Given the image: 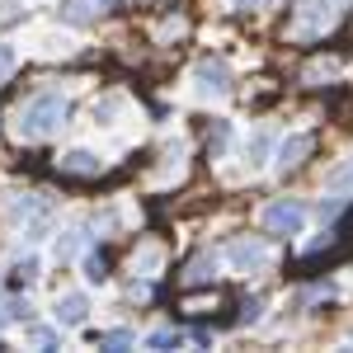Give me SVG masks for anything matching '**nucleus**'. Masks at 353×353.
I'll list each match as a JSON object with an SVG mask.
<instances>
[{
  "label": "nucleus",
  "instance_id": "7",
  "mask_svg": "<svg viewBox=\"0 0 353 353\" xmlns=\"http://www.w3.org/2000/svg\"><path fill=\"white\" fill-rule=\"evenodd\" d=\"M61 170H71V174H99V156H90V151H66V156H61Z\"/></svg>",
  "mask_w": 353,
  "mask_h": 353
},
{
  "label": "nucleus",
  "instance_id": "16",
  "mask_svg": "<svg viewBox=\"0 0 353 353\" xmlns=\"http://www.w3.org/2000/svg\"><path fill=\"white\" fill-rule=\"evenodd\" d=\"M28 339H33L38 349H57V334H52V330H28Z\"/></svg>",
  "mask_w": 353,
  "mask_h": 353
},
{
  "label": "nucleus",
  "instance_id": "14",
  "mask_svg": "<svg viewBox=\"0 0 353 353\" xmlns=\"http://www.w3.org/2000/svg\"><path fill=\"white\" fill-rule=\"evenodd\" d=\"M123 344H132L128 330H109V334H99V349H123Z\"/></svg>",
  "mask_w": 353,
  "mask_h": 353
},
{
  "label": "nucleus",
  "instance_id": "20",
  "mask_svg": "<svg viewBox=\"0 0 353 353\" xmlns=\"http://www.w3.org/2000/svg\"><path fill=\"white\" fill-rule=\"evenodd\" d=\"M241 321H259V297H254V301H245V311H241Z\"/></svg>",
  "mask_w": 353,
  "mask_h": 353
},
{
  "label": "nucleus",
  "instance_id": "9",
  "mask_svg": "<svg viewBox=\"0 0 353 353\" xmlns=\"http://www.w3.org/2000/svg\"><path fill=\"white\" fill-rule=\"evenodd\" d=\"M90 5H94V0H66V10H61V14H66L71 24H90V19H94V10H90Z\"/></svg>",
  "mask_w": 353,
  "mask_h": 353
},
{
  "label": "nucleus",
  "instance_id": "2",
  "mask_svg": "<svg viewBox=\"0 0 353 353\" xmlns=\"http://www.w3.org/2000/svg\"><path fill=\"white\" fill-rule=\"evenodd\" d=\"M264 226H269L273 236H297L301 226H306V212H301V203H273V208H264Z\"/></svg>",
  "mask_w": 353,
  "mask_h": 353
},
{
  "label": "nucleus",
  "instance_id": "8",
  "mask_svg": "<svg viewBox=\"0 0 353 353\" xmlns=\"http://www.w3.org/2000/svg\"><path fill=\"white\" fill-rule=\"evenodd\" d=\"M85 278H90V283H104V278H109V254H104V250L85 259Z\"/></svg>",
  "mask_w": 353,
  "mask_h": 353
},
{
  "label": "nucleus",
  "instance_id": "18",
  "mask_svg": "<svg viewBox=\"0 0 353 353\" xmlns=\"http://www.w3.org/2000/svg\"><path fill=\"white\" fill-rule=\"evenodd\" d=\"M28 316H33L28 301H10V316H5V321H28Z\"/></svg>",
  "mask_w": 353,
  "mask_h": 353
},
{
  "label": "nucleus",
  "instance_id": "19",
  "mask_svg": "<svg viewBox=\"0 0 353 353\" xmlns=\"http://www.w3.org/2000/svg\"><path fill=\"white\" fill-rule=\"evenodd\" d=\"M10 71H14V52L0 43V85H5V76H10Z\"/></svg>",
  "mask_w": 353,
  "mask_h": 353
},
{
  "label": "nucleus",
  "instance_id": "21",
  "mask_svg": "<svg viewBox=\"0 0 353 353\" xmlns=\"http://www.w3.org/2000/svg\"><path fill=\"white\" fill-rule=\"evenodd\" d=\"M254 5H259V0H236V10H254Z\"/></svg>",
  "mask_w": 353,
  "mask_h": 353
},
{
  "label": "nucleus",
  "instance_id": "1",
  "mask_svg": "<svg viewBox=\"0 0 353 353\" xmlns=\"http://www.w3.org/2000/svg\"><path fill=\"white\" fill-rule=\"evenodd\" d=\"M19 123H14V137L19 141H43V137H52L61 123H66V99L57 94V90H43V94H33L28 104H19L14 113Z\"/></svg>",
  "mask_w": 353,
  "mask_h": 353
},
{
  "label": "nucleus",
  "instance_id": "17",
  "mask_svg": "<svg viewBox=\"0 0 353 353\" xmlns=\"http://www.w3.org/2000/svg\"><path fill=\"white\" fill-rule=\"evenodd\" d=\"M14 278H19V283H33V278H38V259H24V264L14 269Z\"/></svg>",
  "mask_w": 353,
  "mask_h": 353
},
{
  "label": "nucleus",
  "instance_id": "10",
  "mask_svg": "<svg viewBox=\"0 0 353 353\" xmlns=\"http://www.w3.org/2000/svg\"><path fill=\"white\" fill-rule=\"evenodd\" d=\"M208 269H217V259H208V254H198V259L189 264V283H208V278H212Z\"/></svg>",
  "mask_w": 353,
  "mask_h": 353
},
{
  "label": "nucleus",
  "instance_id": "13",
  "mask_svg": "<svg viewBox=\"0 0 353 353\" xmlns=\"http://www.w3.org/2000/svg\"><path fill=\"white\" fill-rule=\"evenodd\" d=\"M76 250H81V231H66V236L57 241V259H71Z\"/></svg>",
  "mask_w": 353,
  "mask_h": 353
},
{
  "label": "nucleus",
  "instance_id": "6",
  "mask_svg": "<svg viewBox=\"0 0 353 353\" xmlns=\"http://www.w3.org/2000/svg\"><path fill=\"white\" fill-rule=\"evenodd\" d=\"M231 259H236L241 269H264V264H269V250L259 241H236L231 245Z\"/></svg>",
  "mask_w": 353,
  "mask_h": 353
},
{
  "label": "nucleus",
  "instance_id": "12",
  "mask_svg": "<svg viewBox=\"0 0 353 353\" xmlns=\"http://www.w3.org/2000/svg\"><path fill=\"white\" fill-rule=\"evenodd\" d=\"M146 344H151V349H179L184 339H179V330H156V334H151Z\"/></svg>",
  "mask_w": 353,
  "mask_h": 353
},
{
  "label": "nucleus",
  "instance_id": "3",
  "mask_svg": "<svg viewBox=\"0 0 353 353\" xmlns=\"http://www.w3.org/2000/svg\"><path fill=\"white\" fill-rule=\"evenodd\" d=\"M198 90L203 94H226L231 90V71H226V61H217V57H208V61H198Z\"/></svg>",
  "mask_w": 353,
  "mask_h": 353
},
{
  "label": "nucleus",
  "instance_id": "4",
  "mask_svg": "<svg viewBox=\"0 0 353 353\" xmlns=\"http://www.w3.org/2000/svg\"><path fill=\"white\" fill-rule=\"evenodd\" d=\"M311 146H316V141H311L306 132H301V137H288V141H283V151H278V170H297V165L311 156Z\"/></svg>",
  "mask_w": 353,
  "mask_h": 353
},
{
  "label": "nucleus",
  "instance_id": "5",
  "mask_svg": "<svg viewBox=\"0 0 353 353\" xmlns=\"http://www.w3.org/2000/svg\"><path fill=\"white\" fill-rule=\"evenodd\" d=\"M85 316H90V301H85L81 292L57 297V321H61V325H85Z\"/></svg>",
  "mask_w": 353,
  "mask_h": 353
},
{
  "label": "nucleus",
  "instance_id": "15",
  "mask_svg": "<svg viewBox=\"0 0 353 353\" xmlns=\"http://www.w3.org/2000/svg\"><path fill=\"white\" fill-rule=\"evenodd\" d=\"M269 151V137H250L245 141V156H250V165H259V156Z\"/></svg>",
  "mask_w": 353,
  "mask_h": 353
},
{
  "label": "nucleus",
  "instance_id": "22",
  "mask_svg": "<svg viewBox=\"0 0 353 353\" xmlns=\"http://www.w3.org/2000/svg\"><path fill=\"white\" fill-rule=\"evenodd\" d=\"M0 330H5V316H0Z\"/></svg>",
  "mask_w": 353,
  "mask_h": 353
},
{
  "label": "nucleus",
  "instance_id": "11",
  "mask_svg": "<svg viewBox=\"0 0 353 353\" xmlns=\"http://www.w3.org/2000/svg\"><path fill=\"white\" fill-rule=\"evenodd\" d=\"M226 141H231V128H226V123H212V132H208V151L217 156V151H226Z\"/></svg>",
  "mask_w": 353,
  "mask_h": 353
}]
</instances>
